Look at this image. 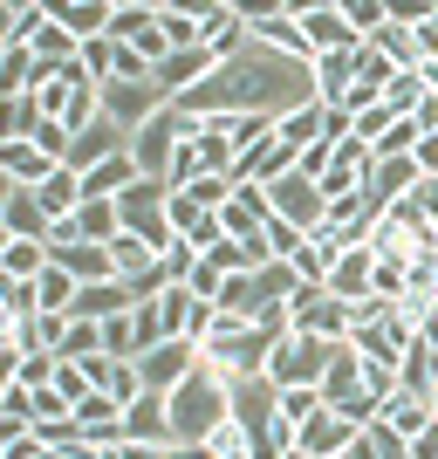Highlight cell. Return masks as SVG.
I'll return each instance as SVG.
<instances>
[{
	"mask_svg": "<svg viewBox=\"0 0 438 459\" xmlns=\"http://www.w3.org/2000/svg\"><path fill=\"white\" fill-rule=\"evenodd\" d=\"M48 21L69 28L76 41H96V35H110V0H48Z\"/></svg>",
	"mask_w": 438,
	"mask_h": 459,
	"instance_id": "cell-20",
	"label": "cell"
},
{
	"mask_svg": "<svg viewBox=\"0 0 438 459\" xmlns=\"http://www.w3.org/2000/svg\"><path fill=\"white\" fill-rule=\"evenodd\" d=\"M82 370H90V384H96L110 404H124V411L144 398V377H137V364H124V357H90Z\"/></svg>",
	"mask_w": 438,
	"mask_h": 459,
	"instance_id": "cell-17",
	"label": "cell"
},
{
	"mask_svg": "<svg viewBox=\"0 0 438 459\" xmlns=\"http://www.w3.org/2000/svg\"><path fill=\"white\" fill-rule=\"evenodd\" d=\"M302 247H308V233L295 227V220H281V212H274V220H267V254H274V261H295Z\"/></svg>",
	"mask_w": 438,
	"mask_h": 459,
	"instance_id": "cell-37",
	"label": "cell"
},
{
	"mask_svg": "<svg viewBox=\"0 0 438 459\" xmlns=\"http://www.w3.org/2000/svg\"><path fill=\"white\" fill-rule=\"evenodd\" d=\"M411 165H418L425 178H438V131H425V137H418V152H411Z\"/></svg>",
	"mask_w": 438,
	"mask_h": 459,
	"instance_id": "cell-47",
	"label": "cell"
},
{
	"mask_svg": "<svg viewBox=\"0 0 438 459\" xmlns=\"http://www.w3.org/2000/svg\"><path fill=\"white\" fill-rule=\"evenodd\" d=\"M370 48H377L391 69H425V56H418V35L411 28H398V21H383L377 35H370Z\"/></svg>",
	"mask_w": 438,
	"mask_h": 459,
	"instance_id": "cell-29",
	"label": "cell"
},
{
	"mask_svg": "<svg viewBox=\"0 0 438 459\" xmlns=\"http://www.w3.org/2000/svg\"><path fill=\"white\" fill-rule=\"evenodd\" d=\"M343 247H349V240H336V233H308V247L295 254L288 268L302 274L308 288H329V274H336V261H343Z\"/></svg>",
	"mask_w": 438,
	"mask_h": 459,
	"instance_id": "cell-21",
	"label": "cell"
},
{
	"mask_svg": "<svg viewBox=\"0 0 438 459\" xmlns=\"http://www.w3.org/2000/svg\"><path fill=\"white\" fill-rule=\"evenodd\" d=\"M21 384H28V391H48V384H56V357H21Z\"/></svg>",
	"mask_w": 438,
	"mask_h": 459,
	"instance_id": "cell-45",
	"label": "cell"
},
{
	"mask_svg": "<svg viewBox=\"0 0 438 459\" xmlns=\"http://www.w3.org/2000/svg\"><path fill=\"white\" fill-rule=\"evenodd\" d=\"M35 206L48 212V220H69V212L82 206V172H76V165H62L48 186H35Z\"/></svg>",
	"mask_w": 438,
	"mask_h": 459,
	"instance_id": "cell-26",
	"label": "cell"
},
{
	"mask_svg": "<svg viewBox=\"0 0 438 459\" xmlns=\"http://www.w3.org/2000/svg\"><path fill=\"white\" fill-rule=\"evenodd\" d=\"M274 411H281V419L302 432L315 411H329V404H322V384H281V391H274Z\"/></svg>",
	"mask_w": 438,
	"mask_h": 459,
	"instance_id": "cell-32",
	"label": "cell"
},
{
	"mask_svg": "<svg viewBox=\"0 0 438 459\" xmlns=\"http://www.w3.org/2000/svg\"><path fill=\"white\" fill-rule=\"evenodd\" d=\"M418 178H425V172L411 165V158H370V178H363V206L383 220V212L398 206V199L418 186Z\"/></svg>",
	"mask_w": 438,
	"mask_h": 459,
	"instance_id": "cell-12",
	"label": "cell"
},
{
	"mask_svg": "<svg viewBox=\"0 0 438 459\" xmlns=\"http://www.w3.org/2000/svg\"><path fill=\"white\" fill-rule=\"evenodd\" d=\"M302 103H315V69H302V62H288V56H267L261 41H247L233 62H219L199 90H185L172 103L178 117H212V110H261L281 124L288 110H302Z\"/></svg>",
	"mask_w": 438,
	"mask_h": 459,
	"instance_id": "cell-1",
	"label": "cell"
},
{
	"mask_svg": "<svg viewBox=\"0 0 438 459\" xmlns=\"http://www.w3.org/2000/svg\"><path fill=\"white\" fill-rule=\"evenodd\" d=\"M247 41H253V35H247V7H233V0L199 7V48L212 56V69H219V62H233Z\"/></svg>",
	"mask_w": 438,
	"mask_h": 459,
	"instance_id": "cell-9",
	"label": "cell"
},
{
	"mask_svg": "<svg viewBox=\"0 0 438 459\" xmlns=\"http://www.w3.org/2000/svg\"><path fill=\"white\" fill-rule=\"evenodd\" d=\"M69 220H76V240H82V247H110L116 233H124V212H116V199H82Z\"/></svg>",
	"mask_w": 438,
	"mask_h": 459,
	"instance_id": "cell-22",
	"label": "cell"
},
{
	"mask_svg": "<svg viewBox=\"0 0 438 459\" xmlns=\"http://www.w3.org/2000/svg\"><path fill=\"white\" fill-rule=\"evenodd\" d=\"M398 391H411V398H432V404H438V350L425 343V336L404 350V364H398Z\"/></svg>",
	"mask_w": 438,
	"mask_h": 459,
	"instance_id": "cell-23",
	"label": "cell"
},
{
	"mask_svg": "<svg viewBox=\"0 0 438 459\" xmlns=\"http://www.w3.org/2000/svg\"><path fill=\"white\" fill-rule=\"evenodd\" d=\"M274 137H281L288 152H315V144H322V103H302V110H288L281 124H274Z\"/></svg>",
	"mask_w": 438,
	"mask_h": 459,
	"instance_id": "cell-28",
	"label": "cell"
},
{
	"mask_svg": "<svg viewBox=\"0 0 438 459\" xmlns=\"http://www.w3.org/2000/svg\"><path fill=\"white\" fill-rule=\"evenodd\" d=\"M192 268H199V247H192V240H172V247L158 254V274H165V281H192Z\"/></svg>",
	"mask_w": 438,
	"mask_h": 459,
	"instance_id": "cell-41",
	"label": "cell"
},
{
	"mask_svg": "<svg viewBox=\"0 0 438 459\" xmlns=\"http://www.w3.org/2000/svg\"><path fill=\"white\" fill-rule=\"evenodd\" d=\"M363 391V357L349 343H336V357H329V370H322V404H349Z\"/></svg>",
	"mask_w": 438,
	"mask_h": 459,
	"instance_id": "cell-24",
	"label": "cell"
},
{
	"mask_svg": "<svg viewBox=\"0 0 438 459\" xmlns=\"http://www.w3.org/2000/svg\"><path fill=\"white\" fill-rule=\"evenodd\" d=\"M7 247H14V233H7V227H0V254H7Z\"/></svg>",
	"mask_w": 438,
	"mask_h": 459,
	"instance_id": "cell-52",
	"label": "cell"
},
{
	"mask_svg": "<svg viewBox=\"0 0 438 459\" xmlns=\"http://www.w3.org/2000/svg\"><path fill=\"white\" fill-rule=\"evenodd\" d=\"M0 459H7V439H0Z\"/></svg>",
	"mask_w": 438,
	"mask_h": 459,
	"instance_id": "cell-53",
	"label": "cell"
},
{
	"mask_svg": "<svg viewBox=\"0 0 438 459\" xmlns=\"http://www.w3.org/2000/svg\"><path fill=\"white\" fill-rule=\"evenodd\" d=\"M158 35L172 56H192L199 48V7H178V0H158Z\"/></svg>",
	"mask_w": 438,
	"mask_h": 459,
	"instance_id": "cell-25",
	"label": "cell"
},
{
	"mask_svg": "<svg viewBox=\"0 0 438 459\" xmlns=\"http://www.w3.org/2000/svg\"><path fill=\"white\" fill-rule=\"evenodd\" d=\"M411 343H418V336H411L398 316H377V323H356V329H349V350H356L363 364H377V370H398Z\"/></svg>",
	"mask_w": 438,
	"mask_h": 459,
	"instance_id": "cell-10",
	"label": "cell"
},
{
	"mask_svg": "<svg viewBox=\"0 0 438 459\" xmlns=\"http://www.w3.org/2000/svg\"><path fill=\"white\" fill-rule=\"evenodd\" d=\"M48 391H56V398L69 404V411H76V404L90 398L96 384H90V370H82V364H62V357H56V384H48Z\"/></svg>",
	"mask_w": 438,
	"mask_h": 459,
	"instance_id": "cell-36",
	"label": "cell"
},
{
	"mask_svg": "<svg viewBox=\"0 0 438 459\" xmlns=\"http://www.w3.org/2000/svg\"><path fill=\"white\" fill-rule=\"evenodd\" d=\"M418 336H425V343L438 350V308H432V316H425V329H418Z\"/></svg>",
	"mask_w": 438,
	"mask_h": 459,
	"instance_id": "cell-50",
	"label": "cell"
},
{
	"mask_svg": "<svg viewBox=\"0 0 438 459\" xmlns=\"http://www.w3.org/2000/svg\"><path fill=\"white\" fill-rule=\"evenodd\" d=\"M76 295H82V281H76L69 268H56V261H48V274L35 281V302H41V316H69V308H76Z\"/></svg>",
	"mask_w": 438,
	"mask_h": 459,
	"instance_id": "cell-30",
	"label": "cell"
},
{
	"mask_svg": "<svg viewBox=\"0 0 438 459\" xmlns=\"http://www.w3.org/2000/svg\"><path fill=\"white\" fill-rule=\"evenodd\" d=\"M110 62H116V41H110V35H96V41H82V69H90L96 82H110Z\"/></svg>",
	"mask_w": 438,
	"mask_h": 459,
	"instance_id": "cell-44",
	"label": "cell"
},
{
	"mask_svg": "<svg viewBox=\"0 0 438 459\" xmlns=\"http://www.w3.org/2000/svg\"><path fill=\"white\" fill-rule=\"evenodd\" d=\"M247 35L261 41L267 56H288V62H302V69H315V48H308L302 21H295V0H267V7H247Z\"/></svg>",
	"mask_w": 438,
	"mask_h": 459,
	"instance_id": "cell-3",
	"label": "cell"
},
{
	"mask_svg": "<svg viewBox=\"0 0 438 459\" xmlns=\"http://www.w3.org/2000/svg\"><path fill=\"white\" fill-rule=\"evenodd\" d=\"M199 364H206V350L178 336V343H158V350H144V357H137V377H144V391L172 398V391H178V384H185Z\"/></svg>",
	"mask_w": 438,
	"mask_h": 459,
	"instance_id": "cell-8",
	"label": "cell"
},
{
	"mask_svg": "<svg viewBox=\"0 0 438 459\" xmlns=\"http://www.w3.org/2000/svg\"><path fill=\"white\" fill-rule=\"evenodd\" d=\"M295 21H302L315 62H322V56H356V48H363V35L349 28V14H343V0H295Z\"/></svg>",
	"mask_w": 438,
	"mask_h": 459,
	"instance_id": "cell-4",
	"label": "cell"
},
{
	"mask_svg": "<svg viewBox=\"0 0 438 459\" xmlns=\"http://www.w3.org/2000/svg\"><path fill=\"white\" fill-rule=\"evenodd\" d=\"M165 411H172V439L178 446H206L212 432L233 419V384L219 377L212 364H199L172 398H165Z\"/></svg>",
	"mask_w": 438,
	"mask_h": 459,
	"instance_id": "cell-2",
	"label": "cell"
},
{
	"mask_svg": "<svg viewBox=\"0 0 438 459\" xmlns=\"http://www.w3.org/2000/svg\"><path fill=\"white\" fill-rule=\"evenodd\" d=\"M336 459H370V453H363V439H356V446H349V453H336Z\"/></svg>",
	"mask_w": 438,
	"mask_h": 459,
	"instance_id": "cell-51",
	"label": "cell"
},
{
	"mask_svg": "<svg viewBox=\"0 0 438 459\" xmlns=\"http://www.w3.org/2000/svg\"><path fill=\"white\" fill-rule=\"evenodd\" d=\"M267 199H274V212H281V220H295L302 233H322L329 199H322V186H315V178L288 172V178H274V186H267Z\"/></svg>",
	"mask_w": 438,
	"mask_h": 459,
	"instance_id": "cell-11",
	"label": "cell"
},
{
	"mask_svg": "<svg viewBox=\"0 0 438 459\" xmlns=\"http://www.w3.org/2000/svg\"><path fill=\"white\" fill-rule=\"evenodd\" d=\"M329 357H336V343H322V336H302V329H288L281 350H274V364H267V384L281 391V384H322Z\"/></svg>",
	"mask_w": 438,
	"mask_h": 459,
	"instance_id": "cell-7",
	"label": "cell"
},
{
	"mask_svg": "<svg viewBox=\"0 0 438 459\" xmlns=\"http://www.w3.org/2000/svg\"><path fill=\"white\" fill-rule=\"evenodd\" d=\"M158 28V0H110V41H137Z\"/></svg>",
	"mask_w": 438,
	"mask_h": 459,
	"instance_id": "cell-35",
	"label": "cell"
},
{
	"mask_svg": "<svg viewBox=\"0 0 438 459\" xmlns=\"http://www.w3.org/2000/svg\"><path fill=\"white\" fill-rule=\"evenodd\" d=\"M48 261H56V254H48V240H14V247L0 254V274H14V281H41V274H48Z\"/></svg>",
	"mask_w": 438,
	"mask_h": 459,
	"instance_id": "cell-33",
	"label": "cell"
},
{
	"mask_svg": "<svg viewBox=\"0 0 438 459\" xmlns=\"http://www.w3.org/2000/svg\"><path fill=\"white\" fill-rule=\"evenodd\" d=\"M356 439H363V432L343 419V411H315V419H308L302 432H295V446H302L308 459H336V453H349Z\"/></svg>",
	"mask_w": 438,
	"mask_h": 459,
	"instance_id": "cell-15",
	"label": "cell"
},
{
	"mask_svg": "<svg viewBox=\"0 0 438 459\" xmlns=\"http://www.w3.org/2000/svg\"><path fill=\"white\" fill-rule=\"evenodd\" d=\"M0 227L14 233V240H48V212L35 206V192H21V186H14V199L0 206Z\"/></svg>",
	"mask_w": 438,
	"mask_h": 459,
	"instance_id": "cell-27",
	"label": "cell"
},
{
	"mask_svg": "<svg viewBox=\"0 0 438 459\" xmlns=\"http://www.w3.org/2000/svg\"><path fill=\"white\" fill-rule=\"evenodd\" d=\"M185 131H192V117H178L172 103H165V110H158L144 131H131V158H137V172L165 186V172H172V152H178V137H185Z\"/></svg>",
	"mask_w": 438,
	"mask_h": 459,
	"instance_id": "cell-6",
	"label": "cell"
},
{
	"mask_svg": "<svg viewBox=\"0 0 438 459\" xmlns=\"http://www.w3.org/2000/svg\"><path fill=\"white\" fill-rule=\"evenodd\" d=\"M56 172H62V165H56L48 152H41V144H28V137H14V144H0V178H7V186L35 192V186H48Z\"/></svg>",
	"mask_w": 438,
	"mask_h": 459,
	"instance_id": "cell-14",
	"label": "cell"
},
{
	"mask_svg": "<svg viewBox=\"0 0 438 459\" xmlns=\"http://www.w3.org/2000/svg\"><path fill=\"white\" fill-rule=\"evenodd\" d=\"M14 48V0H0V56Z\"/></svg>",
	"mask_w": 438,
	"mask_h": 459,
	"instance_id": "cell-49",
	"label": "cell"
},
{
	"mask_svg": "<svg viewBox=\"0 0 438 459\" xmlns=\"http://www.w3.org/2000/svg\"><path fill=\"white\" fill-rule=\"evenodd\" d=\"M62 364H90V357H103V323H62V343H56Z\"/></svg>",
	"mask_w": 438,
	"mask_h": 459,
	"instance_id": "cell-34",
	"label": "cell"
},
{
	"mask_svg": "<svg viewBox=\"0 0 438 459\" xmlns=\"http://www.w3.org/2000/svg\"><path fill=\"white\" fill-rule=\"evenodd\" d=\"M404 453H411V459H438V419L425 425V432H418V439H411V446H404Z\"/></svg>",
	"mask_w": 438,
	"mask_h": 459,
	"instance_id": "cell-48",
	"label": "cell"
},
{
	"mask_svg": "<svg viewBox=\"0 0 438 459\" xmlns=\"http://www.w3.org/2000/svg\"><path fill=\"white\" fill-rule=\"evenodd\" d=\"M391 124H398V110H391V103H377V110H363V117H356V137L370 144V158H377V144L391 137Z\"/></svg>",
	"mask_w": 438,
	"mask_h": 459,
	"instance_id": "cell-42",
	"label": "cell"
},
{
	"mask_svg": "<svg viewBox=\"0 0 438 459\" xmlns=\"http://www.w3.org/2000/svg\"><path fill=\"white\" fill-rule=\"evenodd\" d=\"M165 199H172V192L158 186V178H137V186L124 192V199H116V212H124V233L151 240L158 254H165V247L178 240V233H172V220H165Z\"/></svg>",
	"mask_w": 438,
	"mask_h": 459,
	"instance_id": "cell-5",
	"label": "cell"
},
{
	"mask_svg": "<svg viewBox=\"0 0 438 459\" xmlns=\"http://www.w3.org/2000/svg\"><path fill=\"white\" fill-rule=\"evenodd\" d=\"M398 76H404V69H391V62H383L377 48H370V41L356 48V82H370V90H391Z\"/></svg>",
	"mask_w": 438,
	"mask_h": 459,
	"instance_id": "cell-40",
	"label": "cell"
},
{
	"mask_svg": "<svg viewBox=\"0 0 438 459\" xmlns=\"http://www.w3.org/2000/svg\"><path fill=\"white\" fill-rule=\"evenodd\" d=\"M131 48H137L144 62H151V69H165V62H172V48H165V35H158V28H144V35H137Z\"/></svg>",
	"mask_w": 438,
	"mask_h": 459,
	"instance_id": "cell-46",
	"label": "cell"
},
{
	"mask_svg": "<svg viewBox=\"0 0 438 459\" xmlns=\"http://www.w3.org/2000/svg\"><path fill=\"white\" fill-rule=\"evenodd\" d=\"M343 14H349V28H356L363 41L377 35L383 21H391V0H343Z\"/></svg>",
	"mask_w": 438,
	"mask_h": 459,
	"instance_id": "cell-39",
	"label": "cell"
},
{
	"mask_svg": "<svg viewBox=\"0 0 438 459\" xmlns=\"http://www.w3.org/2000/svg\"><path fill=\"white\" fill-rule=\"evenodd\" d=\"M124 439H137V446H178L172 439V411H165L158 391H144V398L124 411Z\"/></svg>",
	"mask_w": 438,
	"mask_h": 459,
	"instance_id": "cell-18",
	"label": "cell"
},
{
	"mask_svg": "<svg viewBox=\"0 0 438 459\" xmlns=\"http://www.w3.org/2000/svg\"><path fill=\"white\" fill-rule=\"evenodd\" d=\"M295 165H302V152H288L281 137L267 131L253 152H240V165H233V186H274V178H288Z\"/></svg>",
	"mask_w": 438,
	"mask_h": 459,
	"instance_id": "cell-13",
	"label": "cell"
},
{
	"mask_svg": "<svg viewBox=\"0 0 438 459\" xmlns=\"http://www.w3.org/2000/svg\"><path fill=\"white\" fill-rule=\"evenodd\" d=\"M370 274H377V254L363 247V240H349L343 247V261H336V274H329V295H336V302H370Z\"/></svg>",
	"mask_w": 438,
	"mask_h": 459,
	"instance_id": "cell-16",
	"label": "cell"
},
{
	"mask_svg": "<svg viewBox=\"0 0 438 459\" xmlns=\"http://www.w3.org/2000/svg\"><path fill=\"white\" fill-rule=\"evenodd\" d=\"M432 90H438V82H432V69H404V76L391 82V90H383V103H391L398 117H418L425 103H432Z\"/></svg>",
	"mask_w": 438,
	"mask_h": 459,
	"instance_id": "cell-31",
	"label": "cell"
},
{
	"mask_svg": "<svg viewBox=\"0 0 438 459\" xmlns=\"http://www.w3.org/2000/svg\"><path fill=\"white\" fill-rule=\"evenodd\" d=\"M103 357L137 364V323H131V316H110V323H103Z\"/></svg>",
	"mask_w": 438,
	"mask_h": 459,
	"instance_id": "cell-38",
	"label": "cell"
},
{
	"mask_svg": "<svg viewBox=\"0 0 438 459\" xmlns=\"http://www.w3.org/2000/svg\"><path fill=\"white\" fill-rule=\"evenodd\" d=\"M432 419H438V404H432V398H411V391H391V398H383V411H377V425H383V432H398L404 446L418 439Z\"/></svg>",
	"mask_w": 438,
	"mask_h": 459,
	"instance_id": "cell-19",
	"label": "cell"
},
{
	"mask_svg": "<svg viewBox=\"0 0 438 459\" xmlns=\"http://www.w3.org/2000/svg\"><path fill=\"white\" fill-rule=\"evenodd\" d=\"M199 453H206V459H233V453H247V425H240V419H227V425H219V432H212L206 446H199Z\"/></svg>",
	"mask_w": 438,
	"mask_h": 459,
	"instance_id": "cell-43",
	"label": "cell"
},
{
	"mask_svg": "<svg viewBox=\"0 0 438 459\" xmlns=\"http://www.w3.org/2000/svg\"><path fill=\"white\" fill-rule=\"evenodd\" d=\"M96 459H110V453H96Z\"/></svg>",
	"mask_w": 438,
	"mask_h": 459,
	"instance_id": "cell-54",
	"label": "cell"
}]
</instances>
